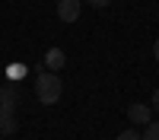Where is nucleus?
I'll list each match as a JSON object with an SVG mask.
<instances>
[{"label":"nucleus","mask_w":159,"mask_h":140,"mask_svg":"<svg viewBox=\"0 0 159 140\" xmlns=\"http://www.w3.org/2000/svg\"><path fill=\"white\" fill-rule=\"evenodd\" d=\"M35 96H38L42 105H54V102H61V96H64L61 76L57 73H48V70H38V76H35Z\"/></svg>","instance_id":"1"},{"label":"nucleus","mask_w":159,"mask_h":140,"mask_svg":"<svg viewBox=\"0 0 159 140\" xmlns=\"http://www.w3.org/2000/svg\"><path fill=\"white\" fill-rule=\"evenodd\" d=\"M19 102H22L19 86L7 80L3 86H0V111H16V108H19Z\"/></svg>","instance_id":"2"},{"label":"nucleus","mask_w":159,"mask_h":140,"mask_svg":"<svg viewBox=\"0 0 159 140\" xmlns=\"http://www.w3.org/2000/svg\"><path fill=\"white\" fill-rule=\"evenodd\" d=\"M80 0H57V19L61 22H76L80 19Z\"/></svg>","instance_id":"3"},{"label":"nucleus","mask_w":159,"mask_h":140,"mask_svg":"<svg viewBox=\"0 0 159 140\" xmlns=\"http://www.w3.org/2000/svg\"><path fill=\"white\" fill-rule=\"evenodd\" d=\"M64 64H67V54H64L61 48H48V51H45V70H48V73H57Z\"/></svg>","instance_id":"4"},{"label":"nucleus","mask_w":159,"mask_h":140,"mask_svg":"<svg viewBox=\"0 0 159 140\" xmlns=\"http://www.w3.org/2000/svg\"><path fill=\"white\" fill-rule=\"evenodd\" d=\"M127 118L134 124H150L153 111H150V105H143V102H134V105H127Z\"/></svg>","instance_id":"5"},{"label":"nucleus","mask_w":159,"mask_h":140,"mask_svg":"<svg viewBox=\"0 0 159 140\" xmlns=\"http://www.w3.org/2000/svg\"><path fill=\"white\" fill-rule=\"evenodd\" d=\"M19 131V118L16 111H0V137H10Z\"/></svg>","instance_id":"6"},{"label":"nucleus","mask_w":159,"mask_h":140,"mask_svg":"<svg viewBox=\"0 0 159 140\" xmlns=\"http://www.w3.org/2000/svg\"><path fill=\"white\" fill-rule=\"evenodd\" d=\"M7 76H10V83H16L19 76H29V67H25V64H10V67H7Z\"/></svg>","instance_id":"7"},{"label":"nucleus","mask_w":159,"mask_h":140,"mask_svg":"<svg viewBox=\"0 0 159 140\" xmlns=\"http://www.w3.org/2000/svg\"><path fill=\"white\" fill-rule=\"evenodd\" d=\"M140 137H143V140H159V121H150L147 131H143Z\"/></svg>","instance_id":"8"},{"label":"nucleus","mask_w":159,"mask_h":140,"mask_svg":"<svg viewBox=\"0 0 159 140\" xmlns=\"http://www.w3.org/2000/svg\"><path fill=\"white\" fill-rule=\"evenodd\" d=\"M118 140H143V137H140V131L127 127V131H121V134H118Z\"/></svg>","instance_id":"9"},{"label":"nucleus","mask_w":159,"mask_h":140,"mask_svg":"<svg viewBox=\"0 0 159 140\" xmlns=\"http://www.w3.org/2000/svg\"><path fill=\"white\" fill-rule=\"evenodd\" d=\"M153 111L159 115V89H156V93H153Z\"/></svg>","instance_id":"10"},{"label":"nucleus","mask_w":159,"mask_h":140,"mask_svg":"<svg viewBox=\"0 0 159 140\" xmlns=\"http://www.w3.org/2000/svg\"><path fill=\"white\" fill-rule=\"evenodd\" d=\"M89 3H92V7H99V10H102V7H108V3H111V0H89Z\"/></svg>","instance_id":"11"},{"label":"nucleus","mask_w":159,"mask_h":140,"mask_svg":"<svg viewBox=\"0 0 159 140\" xmlns=\"http://www.w3.org/2000/svg\"><path fill=\"white\" fill-rule=\"evenodd\" d=\"M153 57L159 61V38H156V42H153Z\"/></svg>","instance_id":"12"},{"label":"nucleus","mask_w":159,"mask_h":140,"mask_svg":"<svg viewBox=\"0 0 159 140\" xmlns=\"http://www.w3.org/2000/svg\"><path fill=\"white\" fill-rule=\"evenodd\" d=\"M0 140H3V137H0Z\"/></svg>","instance_id":"13"}]
</instances>
